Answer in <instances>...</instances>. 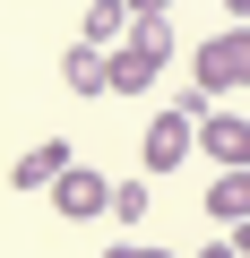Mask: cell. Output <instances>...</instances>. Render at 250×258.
I'll list each match as a JSON object with an SVG mask.
<instances>
[{
    "instance_id": "obj_5",
    "label": "cell",
    "mask_w": 250,
    "mask_h": 258,
    "mask_svg": "<svg viewBox=\"0 0 250 258\" xmlns=\"http://www.w3.org/2000/svg\"><path fill=\"white\" fill-rule=\"evenodd\" d=\"M69 164H78V155H69V138H35V147L18 155V172H9V181H18V189H52Z\"/></svg>"
},
{
    "instance_id": "obj_10",
    "label": "cell",
    "mask_w": 250,
    "mask_h": 258,
    "mask_svg": "<svg viewBox=\"0 0 250 258\" xmlns=\"http://www.w3.org/2000/svg\"><path fill=\"white\" fill-rule=\"evenodd\" d=\"M104 258H173V249H156V241H112Z\"/></svg>"
},
{
    "instance_id": "obj_4",
    "label": "cell",
    "mask_w": 250,
    "mask_h": 258,
    "mask_svg": "<svg viewBox=\"0 0 250 258\" xmlns=\"http://www.w3.org/2000/svg\"><path fill=\"white\" fill-rule=\"evenodd\" d=\"M52 207H61L69 224H86V215H112V181H104V172H86V164H69V172L52 181Z\"/></svg>"
},
{
    "instance_id": "obj_7",
    "label": "cell",
    "mask_w": 250,
    "mask_h": 258,
    "mask_svg": "<svg viewBox=\"0 0 250 258\" xmlns=\"http://www.w3.org/2000/svg\"><path fill=\"white\" fill-rule=\"evenodd\" d=\"M207 215L216 224H250V172H216L207 181Z\"/></svg>"
},
{
    "instance_id": "obj_13",
    "label": "cell",
    "mask_w": 250,
    "mask_h": 258,
    "mask_svg": "<svg viewBox=\"0 0 250 258\" xmlns=\"http://www.w3.org/2000/svg\"><path fill=\"white\" fill-rule=\"evenodd\" d=\"M233 258H250V224H233Z\"/></svg>"
},
{
    "instance_id": "obj_8",
    "label": "cell",
    "mask_w": 250,
    "mask_h": 258,
    "mask_svg": "<svg viewBox=\"0 0 250 258\" xmlns=\"http://www.w3.org/2000/svg\"><path fill=\"white\" fill-rule=\"evenodd\" d=\"M61 86H69V95H104V52H95V43H69V52H61Z\"/></svg>"
},
{
    "instance_id": "obj_6",
    "label": "cell",
    "mask_w": 250,
    "mask_h": 258,
    "mask_svg": "<svg viewBox=\"0 0 250 258\" xmlns=\"http://www.w3.org/2000/svg\"><path fill=\"white\" fill-rule=\"evenodd\" d=\"M78 43H95V52L130 43V9H121V0H86V18H78Z\"/></svg>"
},
{
    "instance_id": "obj_14",
    "label": "cell",
    "mask_w": 250,
    "mask_h": 258,
    "mask_svg": "<svg viewBox=\"0 0 250 258\" xmlns=\"http://www.w3.org/2000/svg\"><path fill=\"white\" fill-rule=\"evenodd\" d=\"M198 258H233V241H207V249H198Z\"/></svg>"
},
{
    "instance_id": "obj_2",
    "label": "cell",
    "mask_w": 250,
    "mask_h": 258,
    "mask_svg": "<svg viewBox=\"0 0 250 258\" xmlns=\"http://www.w3.org/2000/svg\"><path fill=\"white\" fill-rule=\"evenodd\" d=\"M190 155H198V120H190V112H156L147 138H138V164H147V172H181Z\"/></svg>"
},
{
    "instance_id": "obj_1",
    "label": "cell",
    "mask_w": 250,
    "mask_h": 258,
    "mask_svg": "<svg viewBox=\"0 0 250 258\" xmlns=\"http://www.w3.org/2000/svg\"><path fill=\"white\" fill-rule=\"evenodd\" d=\"M190 86H198V95H233V86H250V26L207 35V43L190 52Z\"/></svg>"
},
{
    "instance_id": "obj_12",
    "label": "cell",
    "mask_w": 250,
    "mask_h": 258,
    "mask_svg": "<svg viewBox=\"0 0 250 258\" xmlns=\"http://www.w3.org/2000/svg\"><path fill=\"white\" fill-rule=\"evenodd\" d=\"M224 18H233V26H250V0H224Z\"/></svg>"
},
{
    "instance_id": "obj_9",
    "label": "cell",
    "mask_w": 250,
    "mask_h": 258,
    "mask_svg": "<svg viewBox=\"0 0 250 258\" xmlns=\"http://www.w3.org/2000/svg\"><path fill=\"white\" fill-rule=\"evenodd\" d=\"M147 215V181H112V224H138Z\"/></svg>"
},
{
    "instance_id": "obj_3",
    "label": "cell",
    "mask_w": 250,
    "mask_h": 258,
    "mask_svg": "<svg viewBox=\"0 0 250 258\" xmlns=\"http://www.w3.org/2000/svg\"><path fill=\"white\" fill-rule=\"evenodd\" d=\"M198 155H207V164H224V172H250V120L216 103V112L198 120Z\"/></svg>"
},
{
    "instance_id": "obj_11",
    "label": "cell",
    "mask_w": 250,
    "mask_h": 258,
    "mask_svg": "<svg viewBox=\"0 0 250 258\" xmlns=\"http://www.w3.org/2000/svg\"><path fill=\"white\" fill-rule=\"evenodd\" d=\"M121 9H130V26H138V18H173V0H121Z\"/></svg>"
}]
</instances>
